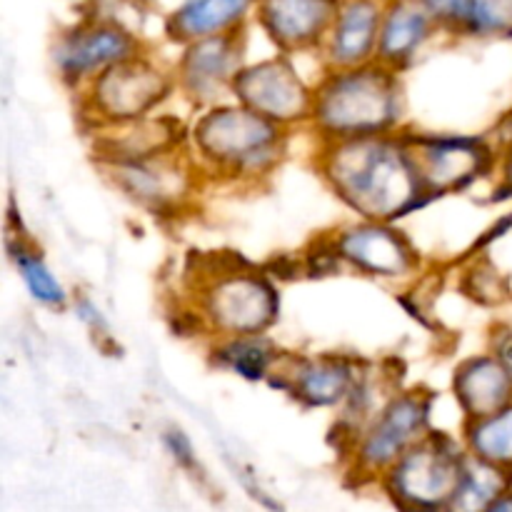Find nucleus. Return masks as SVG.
I'll list each match as a JSON object with an SVG mask.
<instances>
[{
    "label": "nucleus",
    "mask_w": 512,
    "mask_h": 512,
    "mask_svg": "<svg viewBox=\"0 0 512 512\" xmlns=\"http://www.w3.org/2000/svg\"><path fill=\"white\" fill-rule=\"evenodd\" d=\"M318 170L328 188L363 220L395 223L430 203L408 133L323 140Z\"/></svg>",
    "instance_id": "obj_1"
},
{
    "label": "nucleus",
    "mask_w": 512,
    "mask_h": 512,
    "mask_svg": "<svg viewBox=\"0 0 512 512\" xmlns=\"http://www.w3.org/2000/svg\"><path fill=\"white\" fill-rule=\"evenodd\" d=\"M403 120L398 70L383 63L328 70L315 85L310 123L323 140L395 133Z\"/></svg>",
    "instance_id": "obj_2"
},
{
    "label": "nucleus",
    "mask_w": 512,
    "mask_h": 512,
    "mask_svg": "<svg viewBox=\"0 0 512 512\" xmlns=\"http://www.w3.org/2000/svg\"><path fill=\"white\" fill-rule=\"evenodd\" d=\"M288 128L235 105H213L193 128V145L205 168L230 178H263L285 155Z\"/></svg>",
    "instance_id": "obj_3"
},
{
    "label": "nucleus",
    "mask_w": 512,
    "mask_h": 512,
    "mask_svg": "<svg viewBox=\"0 0 512 512\" xmlns=\"http://www.w3.org/2000/svg\"><path fill=\"white\" fill-rule=\"evenodd\" d=\"M198 320L215 338L263 335L280 315V298L268 275L233 260H215L198 283Z\"/></svg>",
    "instance_id": "obj_4"
},
{
    "label": "nucleus",
    "mask_w": 512,
    "mask_h": 512,
    "mask_svg": "<svg viewBox=\"0 0 512 512\" xmlns=\"http://www.w3.org/2000/svg\"><path fill=\"white\" fill-rule=\"evenodd\" d=\"M468 448L430 430L388 473L383 490L403 512H445L463 475Z\"/></svg>",
    "instance_id": "obj_5"
},
{
    "label": "nucleus",
    "mask_w": 512,
    "mask_h": 512,
    "mask_svg": "<svg viewBox=\"0 0 512 512\" xmlns=\"http://www.w3.org/2000/svg\"><path fill=\"white\" fill-rule=\"evenodd\" d=\"M428 433L430 395L423 390L393 395L348 445L350 473L358 480H383V475Z\"/></svg>",
    "instance_id": "obj_6"
},
{
    "label": "nucleus",
    "mask_w": 512,
    "mask_h": 512,
    "mask_svg": "<svg viewBox=\"0 0 512 512\" xmlns=\"http://www.w3.org/2000/svg\"><path fill=\"white\" fill-rule=\"evenodd\" d=\"M175 75L145 55L113 65L83 88V110L100 128L143 120L170 95Z\"/></svg>",
    "instance_id": "obj_7"
},
{
    "label": "nucleus",
    "mask_w": 512,
    "mask_h": 512,
    "mask_svg": "<svg viewBox=\"0 0 512 512\" xmlns=\"http://www.w3.org/2000/svg\"><path fill=\"white\" fill-rule=\"evenodd\" d=\"M140 55V43L115 20H85L58 35L53 45V65L73 88H85L113 65Z\"/></svg>",
    "instance_id": "obj_8"
},
{
    "label": "nucleus",
    "mask_w": 512,
    "mask_h": 512,
    "mask_svg": "<svg viewBox=\"0 0 512 512\" xmlns=\"http://www.w3.org/2000/svg\"><path fill=\"white\" fill-rule=\"evenodd\" d=\"M423 188L430 198L470 188L493 170L490 145L468 135H408Z\"/></svg>",
    "instance_id": "obj_9"
},
{
    "label": "nucleus",
    "mask_w": 512,
    "mask_h": 512,
    "mask_svg": "<svg viewBox=\"0 0 512 512\" xmlns=\"http://www.w3.org/2000/svg\"><path fill=\"white\" fill-rule=\"evenodd\" d=\"M238 103L265 115L283 128L308 123L313 115L315 90L308 88L288 58H270L245 65L233 83Z\"/></svg>",
    "instance_id": "obj_10"
},
{
    "label": "nucleus",
    "mask_w": 512,
    "mask_h": 512,
    "mask_svg": "<svg viewBox=\"0 0 512 512\" xmlns=\"http://www.w3.org/2000/svg\"><path fill=\"white\" fill-rule=\"evenodd\" d=\"M243 53L245 43L240 30L193 40L185 45L175 65V80L193 103L213 108L220 105L225 93L233 95L235 78L245 68Z\"/></svg>",
    "instance_id": "obj_11"
},
{
    "label": "nucleus",
    "mask_w": 512,
    "mask_h": 512,
    "mask_svg": "<svg viewBox=\"0 0 512 512\" xmlns=\"http://www.w3.org/2000/svg\"><path fill=\"white\" fill-rule=\"evenodd\" d=\"M328 243L333 245L340 263L350 265L353 270L370 275V278H408L420 265V258L410 240L403 233H398L393 223L360 220V223L340 228Z\"/></svg>",
    "instance_id": "obj_12"
},
{
    "label": "nucleus",
    "mask_w": 512,
    "mask_h": 512,
    "mask_svg": "<svg viewBox=\"0 0 512 512\" xmlns=\"http://www.w3.org/2000/svg\"><path fill=\"white\" fill-rule=\"evenodd\" d=\"M103 165L120 193L155 213L180 208L193 188V168L180 155H175V150L155 155V158Z\"/></svg>",
    "instance_id": "obj_13"
},
{
    "label": "nucleus",
    "mask_w": 512,
    "mask_h": 512,
    "mask_svg": "<svg viewBox=\"0 0 512 512\" xmlns=\"http://www.w3.org/2000/svg\"><path fill=\"white\" fill-rule=\"evenodd\" d=\"M358 365L343 355H313V358H295L273 373V385L288 390L298 403L308 408H335L345 405L353 390L358 388Z\"/></svg>",
    "instance_id": "obj_14"
},
{
    "label": "nucleus",
    "mask_w": 512,
    "mask_h": 512,
    "mask_svg": "<svg viewBox=\"0 0 512 512\" xmlns=\"http://www.w3.org/2000/svg\"><path fill=\"white\" fill-rule=\"evenodd\" d=\"M383 10L385 5L378 0H340L333 25L320 45L328 70L375 63Z\"/></svg>",
    "instance_id": "obj_15"
},
{
    "label": "nucleus",
    "mask_w": 512,
    "mask_h": 512,
    "mask_svg": "<svg viewBox=\"0 0 512 512\" xmlns=\"http://www.w3.org/2000/svg\"><path fill=\"white\" fill-rule=\"evenodd\" d=\"M340 0H260L258 20L283 53L320 48Z\"/></svg>",
    "instance_id": "obj_16"
},
{
    "label": "nucleus",
    "mask_w": 512,
    "mask_h": 512,
    "mask_svg": "<svg viewBox=\"0 0 512 512\" xmlns=\"http://www.w3.org/2000/svg\"><path fill=\"white\" fill-rule=\"evenodd\" d=\"M435 30H440L438 23L420 0H390L383 10L375 60L400 73L405 65L413 63Z\"/></svg>",
    "instance_id": "obj_17"
},
{
    "label": "nucleus",
    "mask_w": 512,
    "mask_h": 512,
    "mask_svg": "<svg viewBox=\"0 0 512 512\" xmlns=\"http://www.w3.org/2000/svg\"><path fill=\"white\" fill-rule=\"evenodd\" d=\"M453 393L465 420L485 418L512 403V375L493 353L473 355L455 368Z\"/></svg>",
    "instance_id": "obj_18"
},
{
    "label": "nucleus",
    "mask_w": 512,
    "mask_h": 512,
    "mask_svg": "<svg viewBox=\"0 0 512 512\" xmlns=\"http://www.w3.org/2000/svg\"><path fill=\"white\" fill-rule=\"evenodd\" d=\"M100 135L98 150L103 163H125V160H145L155 155L173 153L183 143V125L173 118H143L128 125L105 128Z\"/></svg>",
    "instance_id": "obj_19"
},
{
    "label": "nucleus",
    "mask_w": 512,
    "mask_h": 512,
    "mask_svg": "<svg viewBox=\"0 0 512 512\" xmlns=\"http://www.w3.org/2000/svg\"><path fill=\"white\" fill-rule=\"evenodd\" d=\"M440 30L463 38H512V0H420Z\"/></svg>",
    "instance_id": "obj_20"
},
{
    "label": "nucleus",
    "mask_w": 512,
    "mask_h": 512,
    "mask_svg": "<svg viewBox=\"0 0 512 512\" xmlns=\"http://www.w3.org/2000/svg\"><path fill=\"white\" fill-rule=\"evenodd\" d=\"M260 0H183L170 13L165 30L175 43H193L210 35L233 33L243 28L245 18L258 10Z\"/></svg>",
    "instance_id": "obj_21"
},
{
    "label": "nucleus",
    "mask_w": 512,
    "mask_h": 512,
    "mask_svg": "<svg viewBox=\"0 0 512 512\" xmlns=\"http://www.w3.org/2000/svg\"><path fill=\"white\" fill-rule=\"evenodd\" d=\"M213 363L218 368L230 370L238 378L248 383H260V380L273 378L278 370L280 350L275 348L268 335H238V338H220L210 350Z\"/></svg>",
    "instance_id": "obj_22"
},
{
    "label": "nucleus",
    "mask_w": 512,
    "mask_h": 512,
    "mask_svg": "<svg viewBox=\"0 0 512 512\" xmlns=\"http://www.w3.org/2000/svg\"><path fill=\"white\" fill-rule=\"evenodd\" d=\"M512 490V473L468 453L463 475L445 512H485Z\"/></svg>",
    "instance_id": "obj_23"
},
{
    "label": "nucleus",
    "mask_w": 512,
    "mask_h": 512,
    "mask_svg": "<svg viewBox=\"0 0 512 512\" xmlns=\"http://www.w3.org/2000/svg\"><path fill=\"white\" fill-rule=\"evenodd\" d=\"M8 250L20 280L25 283V290H28L30 298H33L35 303H40L43 308L50 310L68 308V290H65V285L55 278L53 268L45 263L43 253H38L35 245L18 238L10 240Z\"/></svg>",
    "instance_id": "obj_24"
},
{
    "label": "nucleus",
    "mask_w": 512,
    "mask_h": 512,
    "mask_svg": "<svg viewBox=\"0 0 512 512\" xmlns=\"http://www.w3.org/2000/svg\"><path fill=\"white\" fill-rule=\"evenodd\" d=\"M463 443L470 455L512 473V403L485 418L465 420Z\"/></svg>",
    "instance_id": "obj_25"
},
{
    "label": "nucleus",
    "mask_w": 512,
    "mask_h": 512,
    "mask_svg": "<svg viewBox=\"0 0 512 512\" xmlns=\"http://www.w3.org/2000/svg\"><path fill=\"white\" fill-rule=\"evenodd\" d=\"M163 445H165V450H168L170 458L175 460V465H178V468L188 470V473H195V470H198L195 448H193V443H190V438L183 433V430H180V428L165 430Z\"/></svg>",
    "instance_id": "obj_26"
},
{
    "label": "nucleus",
    "mask_w": 512,
    "mask_h": 512,
    "mask_svg": "<svg viewBox=\"0 0 512 512\" xmlns=\"http://www.w3.org/2000/svg\"><path fill=\"white\" fill-rule=\"evenodd\" d=\"M75 310H78V318L93 330L95 338H110L108 323H105L103 313H100V308L93 303V300L80 295V298H75Z\"/></svg>",
    "instance_id": "obj_27"
},
{
    "label": "nucleus",
    "mask_w": 512,
    "mask_h": 512,
    "mask_svg": "<svg viewBox=\"0 0 512 512\" xmlns=\"http://www.w3.org/2000/svg\"><path fill=\"white\" fill-rule=\"evenodd\" d=\"M490 353L500 360L505 370L512 375V325H495L490 330Z\"/></svg>",
    "instance_id": "obj_28"
},
{
    "label": "nucleus",
    "mask_w": 512,
    "mask_h": 512,
    "mask_svg": "<svg viewBox=\"0 0 512 512\" xmlns=\"http://www.w3.org/2000/svg\"><path fill=\"white\" fill-rule=\"evenodd\" d=\"M485 512H512V490H508V493L503 495V498L495 500L493 505H490L488 510Z\"/></svg>",
    "instance_id": "obj_29"
},
{
    "label": "nucleus",
    "mask_w": 512,
    "mask_h": 512,
    "mask_svg": "<svg viewBox=\"0 0 512 512\" xmlns=\"http://www.w3.org/2000/svg\"><path fill=\"white\" fill-rule=\"evenodd\" d=\"M503 193H508L505 198H512V150L505 160V180H503Z\"/></svg>",
    "instance_id": "obj_30"
}]
</instances>
